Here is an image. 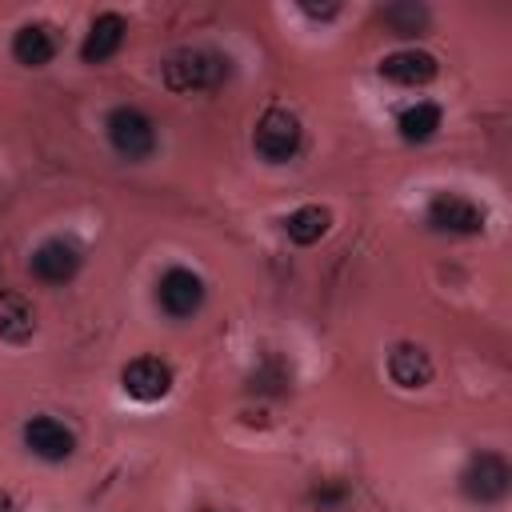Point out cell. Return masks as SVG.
Wrapping results in <instances>:
<instances>
[{
  "label": "cell",
  "instance_id": "cell-1",
  "mask_svg": "<svg viewBox=\"0 0 512 512\" xmlns=\"http://www.w3.org/2000/svg\"><path fill=\"white\" fill-rule=\"evenodd\" d=\"M232 60L212 48H180L164 60V84L172 92H212L228 80Z\"/></svg>",
  "mask_w": 512,
  "mask_h": 512
},
{
  "label": "cell",
  "instance_id": "cell-2",
  "mask_svg": "<svg viewBox=\"0 0 512 512\" xmlns=\"http://www.w3.org/2000/svg\"><path fill=\"white\" fill-rule=\"evenodd\" d=\"M104 132H108V144L124 160H148L156 152V124L140 108H128V104L112 108L104 120Z\"/></svg>",
  "mask_w": 512,
  "mask_h": 512
},
{
  "label": "cell",
  "instance_id": "cell-3",
  "mask_svg": "<svg viewBox=\"0 0 512 512\" xmlns=\"http://www.w3.org/2000/svg\"><path fill=\"white\" fill-rule=\"evenodd\" d=\"M300 140H304V128L300 120L288 112V108H268L260 120H256V132H252V148L260 152V160L268 164H284L300 152Z\"/></svg>",
  "mask_w": 512,
  "mask_h": 512
},
{
  "label": "cell",
  "instance_id": "cell-4",
  "mask_svg": "<svg viewBox=\"0 0 512 512\" xmlns=\"http://www.w3.org/2000/svg\"><path fill=\"white\" fill-rule=\"evenodd\" d=\"M508 488H512V468L500 452H480L460 472V492L472 504H500L508 496Z\"/></svg>",
  "mask_w": 512,
  "mask_h": 512
},
{
  "label": "cell",
  "instance_id": "cell-5",
  "mask_svg": "<svg viewBox=\"0 0 512 512\" xmlns=\"http://www.w3.org/2000/svg\"><path fill=\"white\" fill-rule=\"evenodd\" d=\"M204 296H208V288H204V280H200L192 268H168V272L160 276V284H156V300H160V308H164L172 320L196 316V312L204 308Z\"/></svg>",
  "mask_w": 512,
  "mask_h": 512
},
{
  "label": "cell",
  "instance_id": "cell-6",
  "mask_svg": "<svg viewBox=\"0 0 512 512\" xmlns=\"http://www.w3.org/2000/svg\"><path fill=\"white\" fill-rule=\"evenodd\" d=\"M424 220H428V228L448 232V236H472V232L484 228L480 204H472V200L460 196V192H440V196H432Z\"/></svg>",
  "mask_w": 512,
  "mask_h": 512
},
{
  "label": "cell",
  "instance_id": "cell-7",
  "mask_svg": "<svg viewBox=\"0 0 512 512\" xmlns=\"http://www.w3.org/2000/svg\"><path fill=\"white\" fill-rule=\"evenodd\" d=\"M24 444H28L32 456H40L48 464H60L76 452V432L56 416H32L24 424Z\"/></svg>",
  "mask_w": 512,
  "mask_h": 512
},
{
  "label": "cell",
  "instance_id": "cell-8",
  "mask_svg": "<svg viewBox=\"0 0 512 512\" xmlns=\"http://www.w3.org/2000/svg\"><path fill=\"white\" fill-rule=\"evenodd\" d=\"M120 380H124V392H128L132 400L152 404V400H164V396H168V388H172V368H168L160 356H136V360L120 372Z\"/></svg>",
  "mask_w": 512,
  "mask_h": 512
},
{
  "label": "cell",
  "instance_id": "cell-9",
  "mask_svg": "<svg viewBox=\"0 0 512 512\" xmlns=\"http://www.w3.org/2000/svg\"><path fill=\"white\" fill-rule=\"evenodd\" d=\"M80 272V248L68 240H44L32 252V276L40 284H68Z\"/></svg>",
  "mask_w": 512,
  "mask_h": 512
},
{
  "label": "cell",
  "instance_id": "cell-10",
  "mask_svg": "<svg viewBox=\"0 0 512 512\" xmlns=\"http://www.w3.org/2000/svg\"><path fill=\"white\" fill-rule=\"evenodd\" d=\"M124 32H128V20H124L120 12H100V16L92 20L84 44H80L84 64H104V60H112V56L120 52V44H124Z\"/></svg>",
  "mask_w": 512,
  "mask_h": 512
},
{
  "label": "cell",
  "instance_id": "cell-11",
  "mask_svg": "<svg viewBox=\"0 0 512 512\" xmlns=\"http://www.w3.org/2000/svg\"><path fill=\"white\" fill-rule=\"evenodd\" d=\"M380 76H388L400 88H420V84H428L436 76V56L420 52V48H400V52L380 60Z\"/></svg>",
  "mask_w": 512,
  "mask_h": 512
},
{
  "label": "cell",
  "instance_id": "cell-12",
  "mask_svg": "<svg viewBox=\"0 0 512 512\" xmlns=\"http://www.w3.org/2000/svg\"><path fill=\"white\" fill-rule=\"evenodd\" d=\"M388 376L400 384V388H424L432 380V356L420 348V344H396L388 352Z\"/></svg>",
  "mask_w": 512,
  "mask_h": 512
},
{
  "label": "cell",
  "instance_id": "cell-13",
  "mask_svg": "<svg viewBox=\"0 0 512 512\" xmlns=\"http://www.w3.org/2000/svg\"><path fill=\"white\" fill-rule=\"evenodd\" d=\"M36 332V308L28 304V296L0 288V340L8 344H24Z\"/></svg>",
  "mask_w": 512,
  "mask_h": 512
},
{
  "label": "cell",
  "instance_id": "cell-14",
  "mask_svg": "<svg viewBox=\"0 0 512 512\" xmlns=\"http://www.w3.org/2000/svg\"><path fill=\"white\" fill-rule=\"evenodd\" d=\"M12 56L16 64L24 68H44L52 56H56V40L44 24H24L16 36H12Z\"/></svg>",
  "mask_w": 512,
  "mask_h": 512
},
{
  "label": "cell",
  "instance_id": "cell-15",
  "mask_svg": "<svg viewBox=\"0 0 512 512\" xmlns=\"http://www.w3.org/2000/svg\"><path fill=\"white\" fill-rule=\"evenodd\" d=\"M440 104H432V100H416L412 108H404L400 112V120H396V128H400V136L408 140V144H424V140H432L436 136V128H440Z\"/></svg>",
  "mask_w": 512,
  "mask_h": 512
},
{
  "label": "cell",
  "instance_id": "cell-16",
  "mask_svg": "<svg viewBox=\"0 0 512 512\" xmlns=\"http://www.w3.org/2000/svg\"><path fill=\"white\" fill-rule=\"evenodd\" d=\"M328 208H320V204H304V208H296L288 220H284V232H288V240L292 244H316L324 232H328Z\"/></svg>",
  "mask_w": 512,
  "mask_h": 512
},
{
  "label": "cell",
  "instance_id": "cell-17",
  "mask_svg": "<svg viewBox=\"0 0 512 512\" xmlns=\"http://www.w3.org/2000/svg\"><path fill=\"white\" fill-rule=\"evenodd\" d=\"M380 24H384L392 36H420V32L428 28V8H424V4H412V0L384 4V8H380Z\"/></svg>",
  "mask_w": 512,
  "mask_h": 512
},
{
  "label": "cell",
  "instance_id": "cell-18",
  "mask_svg": "<svg viewBox=\"0 0 512 512\" xmlns=\"http://www.w3.org/2000/svg\"><path fill=\"white\" fill-rule=\"evenodd\" d=\"M304 12H308V16H336V4H324V8H316V4H304Z\"/></svg>",
  "mask_w": 512,
  "mask_h": 512
},
{
  "label": "cell",
  "instance_id": "cell-19",
  "mask_svg": "<svg viewBox=\"0 0 512 512\" xmlns=\"http://www.w3.org/2000/svg\"><path fill=\"white\" fill-rule=\"evenodd\" d=\"M0 512H16V504H12V496L0 488Z\"/></svg>",
  "mask_w": 512,
  "mask_h": 512
}]
</instances>
